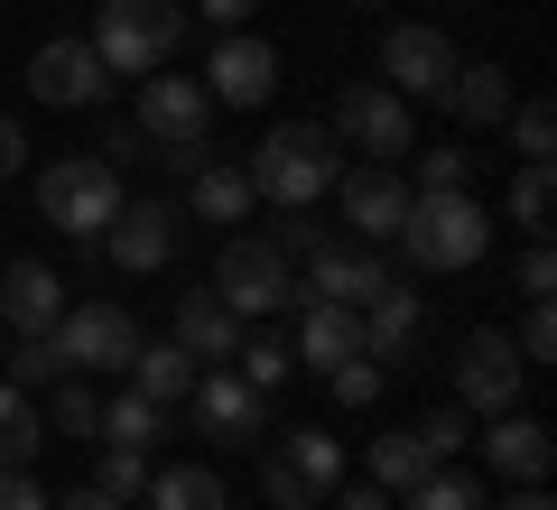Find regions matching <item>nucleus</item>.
<instances>
[{
    "label": "nucleus",
    "instance_id": "obj_1",
    "mask_svg": "<svg viewBox=\"0 0 557 510\" xmlns=\"http://www.w3.org/2000/svg\"><path fill=\"white\" fill-rule=\"evenodd\" d=\"M242 177H251V196H270L278 214H307V204L344 177L335 130H325V121H278V130L251 149V167H242Z\"/></svg>",
    "mask_w": 557,
    "mask_h": 510
},
{
    "label": "nucleus",
    "instance_id": "obj_2",
    "mask_svg": "<svg viewBox=\"0 0 557 510\" xmlns=\"http://www.w3.org/2000/svg\"><path fill=\"white\" fill-rule=\"evenodd\" d=\"M177 38H186V0H102L84 47L102 57V75H159Z\"/></svg>",
    "mask_w": 557,
    "mask_h": 510
},
{
    "label": "nucleus",
    "instance_id": "obj_3",
    "mask_svg": "<svg viewBox=\"0 0 557 510\" xmlns=\"http://www.w3.org/2000/svg\"><path fill=\"white\" fill-rule=\"evenodd\" d=\"M391 241L409 251V270H474L493 251V214L474 196H409V214H399Z\"/></svg>",
    "mask_w": 557,
    "mask_h": 510
},
{
    "label": "nucleus",
    "instance_id": "obj_4",
    "mask_svg": "<svg viewBox=\"0 0 557 510\" xmlns=\"http://www.w3.org/2000/svg\"><path fill=\"white\" fill-rule=\"evenodd\" d=\"M38 214L57 223V233H75V241H102V223L121 214V167H112L102 149L38 167Z\"/></svg>",
    "mask_w": 557,
    "mask_h": 510
},
{
    "label": "nucleus",
    "instance_id": "obj_5",
    "mask_svg": "<svg viewBox=\"0 0 557 510\" xmlns=\"http://www.w3.org/2000/svg\"><path fill=\"white\" fill-rule=\"evenodd\" d=\"M335 483H344V446L325 427H288L270 455H260V492H270V510H317Z\"/></svg>",
    "mask_w": 557,
    "mask_h": 510
},
{
    "label": "nucleus",
    "instance_id": "obj_6",
    "mask_svg": "<svg viewBox=\"0 0 557 510\" xmlns=\"http://www.w3.org/2000/svg\"><path fill=\"white\" fill-rule=\"evenodd\" d=\"M205 112H214V94H205L196 75H149L139 84V139L159 158H177V167L205 158Z\"/></svg>",
    "mask_w": 557,
    "mask_h": 510
},
{
    "label": "nucleus",
    "instance_id": "obj_7",
    "mask_svg": "<svg viewBox=\"0 0 557 510\" xmlns=\"http://www.w3.org/2000/svg\"><path fill=\"white\" fill-rule=\"evenodd\" d=\"M214 297L233 315H278V307H298V288H288V251L260 233H233L214 260Z\"/></svg>",
    "mask_w": 557,
    "mask_h": 510
},
{
    "label": "nucleus",
    "instance_id": "obj_8",
    "mask_svg": "<svg viewBox=\"0 0 557 510\" xmlns=\"http://www.w3.org/2000/svg\"><path fill=\"white\" fill-rule=\"evenodd\" d=\"M335 139H354V149H372L381 167H391V158L418 149V112H409V94H391V84H344Z\"/></svg>",
    "mask_w": 557,
    "mask_h": 510
},
{
    "label": "nucleus",
    "instance_id": "obj_9",
    "mask_svg": "<svg viewBox=\"0 0 557 510\" xmlns=\"http://www.w3.org/2000/svg\"><path fill=\"white\" fill-rule=\"evenodd\" d=\"M57 353H65V372H131L139 325L112 307V297H84V307L57 315Z\"/></svg>",
    "mask_w": 557,
    "mask_h": 510
},
{
    "label": "nucleus",
    "instance_id": "obj_10",
    "mask_svg": "<svg viewBox=\"0 0 557 510\" xmlns=\"http://www.w3.org/2000/svg\"><path fill=\"white\" fill-rule=\"evenodd\" d=\"M520 381H530V372H520V344H511L502 325H474V334H465V353H456V399H465V409L502 418V409L520 399Z\"/></svg>",
    "mask_w": 557,
    "mask_h": 510
},
{
    "label": "nucleus",
    "instance_id": "obj_11",
    "mask_svg": "<svg viewBox=\"0 0 557 510\" xmlns=\"http://www.w3.org/2000/svg\"><path fill=\"white\" fill-rule=\"evenodd\" d=\"M456 47H446V28H428V20H399L391 38H381V75H391V94H428V102H446V84H456Z\"/></svg>",
    "mask_w": 557,
    "mask_h": 510
},
{
    "label": "nucleus",
    "instance_id": "obj_12",
    "mask_svg": "<svg viewBox=\"0 0 557 510\" xmlns=\"http://www.w3.org/2000/svg\"><path fill=\"white\" fill-rule=\"evenodd\" d=\"M186 399H196V427L223 436V446H260V427H270V390H251V381L223 372V362H214V372H196V390H186Z\"/></svg>",
    "mask_w": 557,
    "mask_h": 510
},
{
    "label": "nucleus",
    "instance_id": "obj_13",
    "mask_svg": "<svg viewBox=\"0 0 557 510\" xmlns=\"http://www.w3.org/2000/svg\"><path fill=\"white\" fill-rule=\"evenodd\" d=\"M270 84H278V47L251 38V28H233V38L205 57V94L233 102V112H260V102H270Z\"/></svg>",
    "mask_w": 557,
    "mask_h": 510
},
{
    "label": "nucleus",
    "instance_id": "obj_14",
    "mask_svg": "<svg viewBox=\"0 0 557 510\" xmlns=\"http://www.w3.org/2000/svg\"><path fill=\"white\" fill-rule=\"evenodd\" d=\"M381 288H391V270H381L362 241H317V251H307V297H335V307L362 315Z\"/></svg>",
    "mask_w": 557,
    "mask_h": 510
},
{
    "label": "nucleus",
    "instance_id": "obj_15",
    "mask_svg": "<svg viewBox=\"0 0 557 510\" xmlns=\"http://www.w3.org/2000/svg\"><path fill=\"white\" fill-rule=\"evenodd\" d=\"M28 94H38V102H102L112 75H102V57L84 38H47L38 57H28Z\"/></svg>",
    "mask_w": 557,
    "mask_h": 510
},
{
    "label": "nucleus",
    "instance_id": "obj_16",
    "mask_svg": "<svg viewBox=\"0 0 557 510\" xmlns=\"http://www.w3.org/2000/svg\"><path fill=\"white\" fill-rule=\"evenodd\" d=\"M335 196H344V223H354V241H391L399 233V214H409V177L399 167H362V177H335Z\"/></svg>",
    "mask_w": 557,
    "mask_h": 510
},
{
    "label": "nucleus",
    "instance_id": "obj_17",
    "mask_svg": "<svg viewBox=\"0 0 557 510\" xmlns=\"http://www.w3.org/2000/svg\"><path fill=\"white\" fill-rule=\"evenodd\" d=\"M102 251H112L121 270H168V260H177V204H121V214L102 223Z\"/></svg>",
    "mask_w": 557,
    "mask_h": 510
},
{
    "label": "nucleus",
    "instance_id": "obj_18",
    "mask_svg": "<svg viewBox=\"0 0 557 510\" xmlns=\"http://www.w3.org/2000/svg\"><path fill=\"white\" fill-rule=\"evenodd\" d=\"M354 325H362V353H372V362H409L418 353V325H428V297H418L409 278H391Z\"/></svg>",
    "mask_w": 557,
    "mask_h": 510
},
{
    "label": "nucleus",
    "instance_id": "obj_19",
    "mask_svg": "<svg viewBox=\"0 0 557 510\" xmlns=\"http://www.w3.org/2000/svg\"><path fill=\"white\" fill-rule=\"evenodd\" d=\"M483 464H493V473H511V483H548V464H557V436L539 427V418L502 409L493 427H483Z\"/></svg>",
    "mask_w": 557,
    "mask_h": 510
},
{
    "label": "nucleus",
    "instance_id": "obj_20",
    "mask_svg": "<svg viewBox=\"0 0 557 510\" xmlns=\"http://www.w3.org/2000/svg\"><path fill=\"white\" fill-rule=\"evenodd\" d=\"M57 270H47V260H10V270H0V325H20V334H57Z\"/></svg>",
    "mask_w": 557,
    "mask_h": 510
},
{
    "label": "nucleus",
    "instance_id": "obj_21",
    "mask_svg": "<svg viewBox=\"0 0 557 510\" xmlns=\"http://www.w3.org/2000/svg\"><path fill=\"white\" fill-rule=\"evenodd\" d=\"M168 344H186V353L214 372V362H233V353H242V315L223 307L214 288H196V297H177V334H168Z\"/></svg>",
    "mask_w": 557,
    "mask_h": 510
},
{
    "label": "nucleus",
    "instance_id": "obj_22",
    "mask_svg": "<svg viewBox=\"0 0 557 510\" xmlns=\"http://www.w3.org/2000/svg\"><path fill=\"white\" fill-rule=\"evenodd\" d=\"M298 362H317V372H335L344 353H362V325H354V307H335V297H298Z\"/></svg>",
    "mask_w": 557,
    "mask_h": 510
},
{
    "label": "nucleus",
    "instance_id": "obj_23",
    "mask_svg": "<svg viewBox=\"0 0 557 510\" xmlns=\"http://www.w3.org/2000/svg\"><path fill=\"white\" fill-rule=\"evenodd\" d=\"M196 372H205V362L186 353V344H139V353H131V390L149 399V409H177V399L196 390Z\"/></svg>",
    "mask_w": 557,
    "mask_h": 510
},
{
    "label": "nucleus",
    "instance_id": "obj_24",
    "mask_svg": "<svg viewBox=\"0 0 557 510\" xmlns=\"http://www.w3.org/2000/svg\"><path fill=\"white\" fill-rule=\"evenodd\" d=\"M446 102H456V121H465V130H502L520 94H511V75H502V65H456Z\"/></svg>",
    "mask_w": 557,
    "mask_h": 510
},
{
    "label": "nucleus",
    "instance_id": "obj_25",
    "mask_svg": "<svg viewBox=\"0 0 557 510\" xmlns=\"http://www.w3.org/2000/svg\"><path fill=\"white\" fill-rule=\"evenodd\" d=\"M186 196H196V214L205 223H242L251 214V177H242V167H223V158H196V167H186Z\"/></svg>",
    "mask_w": 557,
    "mask_h": 510
},
{
    "label": "nucleus",
    "instance_id": "obj_26",
    "mask_svg": "<svg viewBox=\"0 0 557 510\" xmlns=\"http://www.w3.org/2000/svg\"><path fill=\"white\" fill-rule=\"evenodd\" d=\"M428 473H437V455L418 446V427H391V436H372V483L391 492V501H399L409 483H428Z\"/></svg>",
    "mask_w": 557,
    "mask_h": 510
},
{
    "label": "nucleus",
    "instance_id": "obj_27",
    "mask_svg": "<svg viewBox=\"0 0 557 510\" xmlns=\"http://www.w3.org/2000/svg\"><path fill=\"white\" fill-rule=\"evenodd\" d=\"M38 446H47V427H38V399L0 381V464H38Z\"/></svg>",
    "mask_w": 557,
    "mask_h": 510
},
{
    "label": "nucleus",
    "instance_id": "obj_28",
    "mask_svg": "<svg viewBox=\"0 0 557 510\" xmlns=\"http://www.w3.org/2000/svg\"><path fill=\"white\" fill-rule=\"evenodd\" d=\"M149 501L159 510H223V483L205 464H168V473H149Z\"/></svg>",
    "mask_w": 557,
    "mask_h": 510
},
{
    "label": "nucleus",
    "instance_id": "obj_29",
    "mask_svg": "<svg viewBox=\"0 0 557 510\" xmlns=\"http://www.w3.org/2000/svg\"><path fill=\"white\" fill-rule=\"evenodd\" d=\"M391 510H493V501H483V483H474V473H428V483H409V492H399V501Z\"/></svg>",
    "mask_w": 557,
    "mask_h": 510
},
{
    "label": "nucleus",
    "instance_id": "obj_30",
    "mask_svg": "<svg viewBox=\"0 0 557 510\" xmlns=\"http://www.w3.org/2000/svg\"><path fill=\"white\" fill-rule=\"evenodd\" d=\"M511 223L530 241H548V158H520V177H511Z\"/></svg>",
    "mask_w": 557,
    "mask_h": 510
},
{
    "label": "nucleus",
    "instance_id": "obj_31",
    "mask_svg": "<svg viewBox=\"0 0 557 510\" xmlns=\"http://www.w3.org/2000/svg\"><path fill=\"white\" fill-rule=\"evenodd\" d=\"M159 418H168V409H149L139 390L102 399V436H112V446H149V436H159Z\"/></svg>",
    "mask_w": 557,
    "mask_h": 510
},
{
    "label": "nucleus",
    "instance_id": "obj_32",
    "mask_svg": "<svg viewBox=\"0 0 557 510\" xmlns=\"http://www.w3.org/2000/svg\"><path fill=\"white\" fill-rule=\"evenodd\" d=\"M94 492H112V501H139V492H149V455H139V446H102Z\"/></svg>",
    "mask_w": 557,
    "mask_h": 510
},
{
    "label": "nucleus",
    "instance_id": "obj_33",
    "mask_svg": "<svg viewBox=\"0 0 557 510\" xmlns=\"http://www.w3.org/2000/svg\"><path fill=\"white\" fill-rule=\"evenodd\" d=\"M57 372H65L57 334H20V353H10V390H47Z\"/></svg>",
    "mask_w": 557,
    "mask_h": 510
},
{
    "label": "nucleus",
    "instance_id": "obj_34",
    "mask_svg": "<svg viewBox=\"0 0 557 510\" xmlns=\"http://www.w3.org/2000/svg\"><path fill=\"white\" fill-rule=\"evenodd\" d=\"M325 390H335L344 409H372V399H381V362L372 353H344L335 372H325Z\"/></svg>",
    "mask_w": 557,
    "mask_h": 510
},
{
    "label": "nucleus",
    "instance_id": "obj_35",
    "mask_svg": "<svg viewBox=\"0 0 557 510\" xmlns=\"http://www.w3.org/2000/svg\"><path fill=\"white\" fill-rule=\"evenodd\" d=\"M511 149L520 158H557V112L548 102H511Z\"/></svg>",
    "mask_w": 557,
    "mask_h": 510
},
{
    "label": "nucleus",
    "instance_id": "obj_36",
    "mask_svg": "<svg viewBox=\"0 0 557 510\" xmlns=\"http://www.w3.org/2000/svg\"><path fill=\"white\" fill-rule=\"evenodd\" d=\"M465 186H474V158L465 149H428V167H418L409 196H465Z\"/></svg>",
    "mask_w": 557,
    "mask_h": 510
},
{
    "label": "nucleus",
    "instance_id": "obj_37",
    "mask_svg": "<svg viewBox=\"0 0 557 510\" xmlns=\"http://www.w3.org/2000/svg\"><path fill=\"white\" fill-rule=\"evenodd\" d=\"M511 344H520V362H557V307L548 297H530V315H520Z\"/></svg>",
    "mask_w": 557,
    "mask_h": 510
},
{
    "label": "nucleus",
    "instance_id": "obj_38",
    "mask_svg": "<svg viewBox=\"0 0 557 510\" xmlns=\"http://www.w3.org/2000/svg\"><path fill=\"white\" fill-rule=\"evenodd\" d=\"M242 381L251 390H278L288 381V344H242Z\"/></svg>",
    "mask_w": 557,
    "mask_h": 510
},
{
    "label": "nucleus",
    "instance_id": "obj_39",
    "mask_svg": "<svg viewBox=\"0 0 557 510\" xmlns=\"http://www.w3.org/2000/svg\"><path fill=\"white\" fill-rule=\"evenodd\" d=\"M57 427H75V436H102V399H94V390H57Z\"/></svg>",
    "mask_w": 557,
    "mask_h": 510
},
{
    "label": "nucleus",
    "instance_id": "obj_40",
    "mask_svg": "<svg viewBox=\"0 0 557 510\" xmlns=\"http://www.w3.org/2000/svg\"><path fill=\"white\" fill-rule=\"evenodd\" d=\"M0 510H47V492H38L28 464H0Z\"/></svg>",
    "mask_w": 557,
    "mask_h": 510
},
{
    "label": "nucleus",
    "instance_id": "obj_41",
    "mask_svg": "<svg viewBox=\"0 0 557 510\" xmlns=\"http://www.w3.org/2000/svg\"><path fill=\"white\" fill-rule=\"evenodd\" d=\"M418 446H428V455H437V464H446V455L465 446V409H437V418H428V427H418Z\"/></svg>",
    "mask_w": 557,
    "mask_h": 510
},
{
    "label": "nucleus",
    "instance_id": "obj_42",
    "mask_svg": "<svg viewBox=\"0 0 557 510\" xmlns=\"http://www.w3.org/2000/svg\"><path fill=\"white\" fill-rule=\"evenodd\" d=\"M557 288V260H548V241H530L520 251V297H548Z\"/></svg>",
    "mask_w": 557,
    "mask_h": 510
},
{
    "label": "nucleus",
    "instance_id": "obj_43",
    "mask_svg": "<svg viewBox=\"0 0 557 510\" xmlns=\"http://www.w3.org/2000/svg\"><path fill=\"white\" fill-rule=\"evenodd\" d=\"M20 167H28V130L0 112V177H20Z\"/></svg>",
    "mask_w": 557,
    "mask_h": 510
},
{
    "label": "nucleus",
    "instance_id": "obj_44",
    "mask_svg": "<svg viewBox=\"0 0 557 510\" xmlns=\"http://www.w3.org/2000/svg\"><path fill=\"white\" fill-rule=\"evenodd\" d=\"M47 510H131V501H112V492H94V483H84V492H65V501H47Z\"/></svg>",
    "mask_w": 557,
    "mask_h": 510
},
{
    "label": "nucleus",
    "instance_id": "obj_45",
    "mask_svg": "<svg viewBox=\"0 0 557 510\" xmlns=\"http://www.w3.org/2000/svg\"><path fill=\"white\" fill-rule=\"evenodd\" d=\"M335 492H344V483H335ZM335 510H391V492H381V483H354V492H344Z\"/></svg>",
    "mask_w": 557,
    "mask_h": 510
},
{
    "label": "nucleus",
    "instance_id": "obj_46",
    "mask_svg": "<svg viewBox=\"0 0 557 510\" xmlns=\"http://www.w3.org/2000/svg\"><path fill=\"white\" fill-rule=\"evenodd\" d=\"M251 10H260V0H205V20H214V28H242Z\"/></svg>",
    "mask_w": 557,
    "mask_h": 510
},
{
    "label": "nucleus",
    "instance_id": "obj_47",
    "mask_svg": "<svg viewBox=\"0 0 557 510\" xmlns=\"http://www.w3.org/2000/svg\"><path fill=\"white\" fill-rule=\"evenodd\" d=\"M502 510H557V501H548V492H539V483H520V492H511V501H502Z\"/></svg>",
    "mask_w": 557,
    "mask_h": 510
},
{
    "label": "nucleus",
    "instance_id": "obj_48",
    "mask_svg": "<svg viewBox=\"0 0 557 510\" xmlns=\"http://www.w3.org/2000/svg\"><path fill=\"white\" fill-rule=\"evenodd\" d=\"M0 353H10V325H0Z\"/></svg>",
    "mask_w": 557,
    "mask_h": 510
}]
</instances>
